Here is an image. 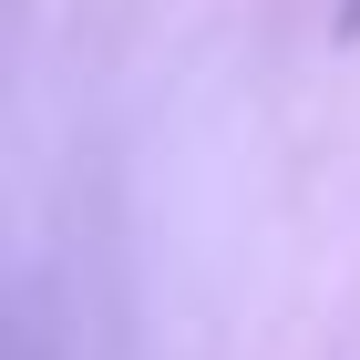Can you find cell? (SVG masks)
<instances>
[{"instance_id":"cell-1","label":"cell","mask_w":360,"mask_h":360,"mask_svg":"<svg viewBox=\"0 0 360 360\" xmlns=\"http://www.w3.org/2000/svg\"><path fill=\"white\" fill-rule=\"evenodd\" d=\"M350 11H360V0H350Z\"/></svg>"}]
</instances>
